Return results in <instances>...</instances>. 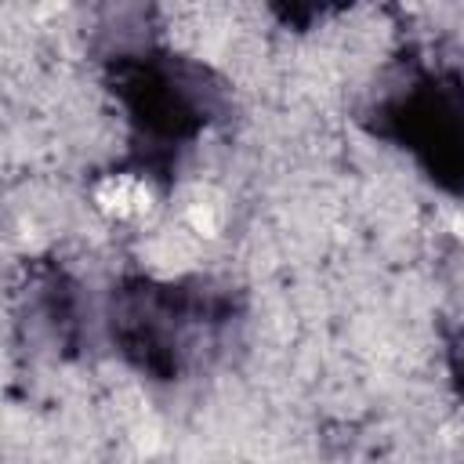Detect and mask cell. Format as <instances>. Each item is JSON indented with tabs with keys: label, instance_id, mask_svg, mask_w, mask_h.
Wrapping results in <instances>:
<instances>
[{
	"label": "cell",
	"instance_id": "cell-4",
	"mask_svg": "<svg viewBox=\"0 0 464 464\" xmlns=\"http://www.w3.org/2000/svg\"><path fill=\"white\" fill-rule=\"evenodd\" d=\"M453 373H457V381H460V388H464V334H460V341L453 344Z\"/></svg>",
	"mask_w": 464,
	"mask_h": 464
},
{
	"label": "cell",
	"instance_id": "cell-1",
	"mask_svg": "<svg viewBox=\"0 0 464 464\" xmlns=\"http://www.w3.org/2000/svg\"><path fill=\"white\" fill-rule=\"evenodd\" d=\"M120 94L134 127L160 145H174L192 138L221 102V87L207 69L174 62V58H120Z\"/></svg>",
	"mask_w": 464,
	"mask_h": 464
},
{
	"label": "cell",
	"instance_id": "cell-2",
	"mask_svg": "<svg viewBox=\"0 0 464 464\" xmlns=\"http://www.w3.org/2000/svg\"><path fill=\"white\" fill-rule=\"evenodd\" d=\"M196 319L199 304H192L178 290L149 283L123 286L112 301V337L141 370H152L160 377L178 373Z\"/></svg>",
	"mask_w": 464,
	"mask_h": 464
},
{
	"label": "cell",
	"instance_id": "cell-3",
	"mask_svg": "<svg viewBox=\"0 0 464 464\" xmlns=\"http://www.w3.org/2000/svg\"><path fill=\"white\" fill-rule=\"evenodd\" d=\"M399 138L413 149L431 178L453 185L464 178V91L442 80H420L406 94H399L388 109Z\"/></svg>",
	"mask_w": 464,
	"mask_h": 464
}]
</instances>
